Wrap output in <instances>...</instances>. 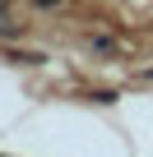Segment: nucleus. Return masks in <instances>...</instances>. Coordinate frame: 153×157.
I'll list each match as a JSON object with an SVG mask.
<instances>
[{"instance_id":"nucleus-5","label":"nucleus","mask_w":153,"mask_h":157,"mask_svg":"<svg viewBox=\"0 0 153 157\" xmlns=\"http://www.w3.org/2000/svg\"><path fill=\"white\" fill-rule=\"evenodd\" d=\"M37 10H56V5H65V0H33Z\"/></svg>"},{"instance_id":"nucleus-1","label":"nucleus","mask_w":153,"mask_h":157,"mask_svg":"<svg viewBox=\"0 0 153 157\" xmlns=\"http://www.w3.org/2000/svg\"><path fill=\"white\" fill-rule=\"evenodd\" d=\"M19 33H23V23H10L5 5H0V37H19Z\"/></svg>"},{"instance_id":"nucleus-2","label":"nucleus","mask_w":153,"mask_h":157,"mask_svg":"<svg viewBox=\"0 0 153 157\" xmlns=\"http://www.w3.org/2000/svg\"><path fill=\"white\" fill-rule=\"evenodd\" d=\"M88 46H93L98 56H116V42H111V37H88Z\"/></svg>"},{"instance_id":"nucleus-4","label":"nucleus","mask_w":153,"mask_h":157,"mask_svg":"<svg viewBox=\"0 0 153 157\" xmlns=\"http://www.w3.org/2000/svg\"><path fill=\"white\" fill-rule=\"evenodd\" d=\"M88 97H93L98 106H111V102H116V93H111V88H98V93H88Z\"/></svg>"},{"instance_id":"nucleus-3","label":"nucleus","mask_w":153,"mask_h":157,"mask_svg":"<svg viewBox=\"0 0 153 157\" xmlns=\"http://www.w3.org/2000/svg\"><path fill=\"white\" fill-rule=\"evenodd\" d=\"M10 60L14 65H42L46 56H37V51H10Z\"/></svg>"},{"instance_id":"nucleus-6","label":"nucleus","mask_w":153,"mask_h":157,"mask_svg":"<svg viewBox=\"0 0 153 157\" xmlns=\"http://www.w3.org/2000/svg\"><path fill=\"white\" fill-rule=\"evenodd\" d=\"M139 78H153V69H144V74H139Z\"/></svg>"}]
</instances>
